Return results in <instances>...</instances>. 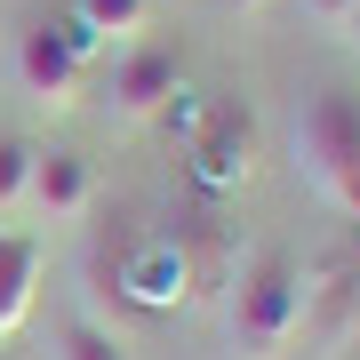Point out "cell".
Returning a JSON list of instances; mask_svg holds the SVG:
<instances>
[{
  "instance_id": "6da1fadb",
  "label": "cell",
  "mask_w": 360,
  "mask_h": 360,
  "mask_svg": "<svg viewBox=\"0 0 360 360\" xmlns=\"http://www.w3.org/2000/svg\"><path fill=\"white\" fill-rule=\"evenodd\" d=\"M304 321V264L288 248H257L224 296V360H288Z\"/></svg>"
},
{
  "instance_id": "7a4b0ae2",
  "label": "cell",
  "mask_w": 360,
  "mask_h": 360,
  "mask_svg": "<svg viewBox=\"0 0 360 360\" xmlns=\"http://www.w3.org/2000/svg\"><path fill=\"white\" fill-rule=\"evenodd\" d=\"M288 160L296 176L321 193L336 217L360 224V96L345 89H312L296 104V129H288Z\"/></svg>"
},
{
  "instance_id": "3957f363",
  "label": "cell",
  "mask_w": 360,
  "mask_h": 360,
  "mask_svg": "<svg viewBox=\"0 0 360 360\" xmlns=\"http://www.w3.org/2000/svg\"><path fill=\"white\" fill-rule=\"evenodd\" d=\"M360 336V264L321 257L304 264V321H296V352L304 360H345Z\"/></svg>"
},
{
  "instance_id": "277c9868",
  "label": "cell",
  "mask_w": 360,
  "mask_h": 360,
  "mask_svg": "<svg viewBox=\"0 0 360 360\" xmlns=\"http://www.w3.org/2000/svg\"><path fill=\"white\" fill-rule=\"evenodd\" d=\"M176 96H184V56L168 49V40H129V49L112 56V80H104V112H112L120 129H136V120L168 112Z\"/></svg>"
},
{
  "instance_id": "5b68a950",
  "label": "cell",
  "mask_w": 360,
  "mask_h": 360,
  "mask_svg": "<svg viewBox=\"0 0 360 360\" xmlns=\"http://www.w3.org/2000/svg\"><path fill=\"white\" fill-rule=\"evenodd\" d=\"M8 72H16V89H25V104H40V112H72V104L89 96V65L65 49L56 25H25L16 32Z\"/></svg>"
},
{
  "instance_id": "8992f818",
  "label": "cell",
  "mask_w": 360,
  "mask_h": 360,
  "mask_svg": "<svg viewBox=\"0 0 360 360\" xmlns=\"http://www.w3.org/2000/svg\"><path fill=\"white\" fill-rule=\"evenodd\" d=\"M184 160H193V176L208 184V193L248 184V168H257V120H248V104H208Z\"/></svg>"
},
{
  "instance_id": "52a82bcc",
  "label": "cell",
  "mask_w": 360,
  "mask_h": 360,
  "mask_svg": "<svg viewBox=\"0 0 360 360\" xmlns=\"http://www.w3.org/2000/svg\"><path fill=\"white\" fill-rule=\"evenodd\" d=\"M112 281H120V296H129V304L168 312V304H184V248L168 240V232H144V240L120 248Z\"/></svg>"
},
{
  "instance_id": "ba28073f",
  "label": "cell",
  "mask_w": 360,
  "mask_h": 360,
  "mask_svg": "<svg viewBox=\"0 0 360 360\" xmlns=\"http://www.w3.org/2000/svg\"><path fill=\"white\" fill-rule=\"evenodd\" d=\"M89 200H96V176H89V160H80V153H40V160H32L25 208H32L40 224H80V217H89Z\"/></svg>"
},
{
  "instance_id": "9c48e42d",
  "label": "cell",
  "mask_w": 360,
  "mask_h": 360,
  "mask_svg": "<svg viewBox=\"0 0 360 360\" xmlns=\"http://www.w3.org/2000/svg\"><path fill=\"white\" fill-rule=\"evenodd\" d=\"M40 264H49V248H40L32 232H8V224H0V345L32 321V304H40Z\"/></svg>"
},
{
  "instance_id": "30bf717a",
  "label": "cell",
  "mask_w": 360,
  "mask_h": 360,
  "mask_svg": "<svg viewBox=\"0 0 360 360\" xmlns=\"http://www.w3.org/2000/svg\"><path fill=\"white\" fill-rule=\"evenodd\" d=\"M49 360H129V345L104 321H89V312H65L56 336H49Z\"/></svg>"
},
{
  "instance_id": "8fae6325",
  "label": "cell",
  "mask_w": 360,
  "mask_h": 360,
  "mask_svg": "<svg viewBox=\"0 0 360 360\" xmlns=\"http://www.w3.org/2000/svg\"><path fill=\"white\" fill-rule=\"evenodd\" d=\"M72 16L96 40H120V49H129V40H144V25H153V0H80Z\"/></svg>"
},
{
  "instance_id": "7c38bea8",
  "label": "cell",
  "mask_w": 360,
  "mask_h": 360,
  "mask_svg": "<svg viewBox=\"0 0 360 360\" xmlns=\"http://www.w3.org/2000/svg\"><path fill=\"white\" fill-rule=\"evenodd\" d=\"M32 160H40V144L25 129H0V217H16L32 193Z\"/></svg>"
},
{
  "instance_id": "4fadbf2b",
  "label": "cell",
  "mask_w": 360,
  "mask_h": 360,
  "mask_svg": "<svg viewBox=\"0 0 360 360\" xmlns=\"http://www.w3.org/2000/svg\"><path fill=\"white\" fill-rule=\"evenodd\" d=\"M304 16H312V25H328V32H336V25L352 16V0H304Z\"/></svg>"
},
{
  "instance_id": "5bb4252c",
  "label": "cell",
  "mask_w": 360,
  "mask_h": 360,
  "mask_svg": "<svg viewBox=\"0 0 360 360\" xmlns=\"http://www.w3.org/2000/svg\"><path fill=\"white\" fill-rule=\"evenodd\" d=\"M336 32H345V49L360 56V0H352V16H345V25H336Z\"/></svg>"
},
{
  "instance_id": "9a60e30c",
  "label": "cell",
  "mask_w": 360,
  "mask_h": 360,
  "mask_svg": "<svg viewBox=\"0 0 360 360\" xmlns=\"http://www.w3.org/2000/svg\"><path fill=\"white\" fill-rule=\"evenodd\" d=\"M224 8H240V16H248V8H264V0H224Z\"/></svg>"
},
{
  "instance_id": "2e32d148",
  "label": "cell",
  "mask_w": 360,
  "mask_h": 360,
  "mask_svg": "<svg viewBox=\"0 0 360 360\" xmlns=\"http://www.w3.org/2000/svg\"><path fill=\"white\" fill-rule=\"evenodd\" d=\"M352 360H360V352H352Z\"/></svg>"
}]
</instances>
